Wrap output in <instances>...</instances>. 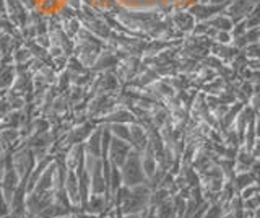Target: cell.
I'll return each instance as SVG.
<instances>
[{
    "instance_id": "obj_1",
    "label": "cell",
    "mask_w": 260,
    "mask_h": 218,
    "mask_svg": "<svg viewBox=\"0 0 260 218\" xmlns=\"http://www.w3.org/2000/svg\"><path fill=\"white\" fill-rule=\"evenodd\" d=\"M122 182H124L127 188H134V185H138L145 182V173H143V168L140 163V157L138 153L135 151H130L124 165H122Z\"/></svg>"
},
{
    "instance_id": "obj_2",
    "label": "cell",
    "mask_w": 260,
    "mask_h": 218,
    "mask_svg": "<svg viewBox=\"0 0 260 218\" xmlns=\"http://www.w3.org/2000/svg\"><path fill=\"white\" fill-rule=\"evenodd\" d=\"M112 143H109L111 147V157H112V163L114 166H122L124 165V161L127 158V155L130 153V143H125L122 142L120 139H112L111 140Z\"/></svg>"
},
{
    "instance_id": "obj_3",
    "label": "cell",
    "mask_w": 260,
    "mask_h": 218,
    "mask_svg": "<svg viewBox=\"0 0 260 218\" xmlns=\"http://www.w3.org/2000/svg\"><path fill=\"white\" fill-rule=\"evenodd\" d=\"M65 194L69 196V200L72 205H80V192H78V177L73 171H69L67 179L63 182Z\"/></svg>"
},
{
    "instance_id": "obj_4",
    "label": "cell",
    "mask_w": 260,
    "mask_h": 218,
    "mask_svg": "<svg viewBox=\"0 0 260 218\" xmlns=\"http://www.w3.org/2000/svg\"><path fill=\"white\" fill-rule=\"evenodd\" d=\"M106 207H108V200H106V197L101 196V194H93L91 199H88L83 210L89 215H100L104 212Z\"/></svg>"
},
{
    "instance_id": "obj_5",
    "label": "cell",
    "mask_w": 260,
    "mask_h": 218,
    "mask_svg": "<svg viewBox=\"0 0 260 218\" xmlns=\"http://www.w3.org/2000/svg\"><path fill=\"white\" fill-rule=\"evenodd\" d=\"M111 131L116 134V137H119L120 140H125V142H130V131L124 126V124H112L111 126Z\"/></svg>"
},
{
    "instance_id": "obj_6",
    "label": "cell",
    "mask_w": 260,
    "mask_h": 218,
    "mask_svg": "<svg viewBox=\"0 0 260 218\" xmlns=\"http://www.w3.org/2000/svg\"><path fill=\"white\" fill-rule=\"evenodd\" d=\"M100 132L91 135V139H89V148H91V155L93 157H100L101 153V143H100Z\"/></svg>"
},
{
    "instance_id": "obj_7",
    "label": "cell",
    "mask_w": 260,
    "mask_h": 218,
    "mask_svg": "<svg viewBox=\"0 0 260 218\" xmlns=\"http://www.w3.org/2000/svg\"><path fill=\"white\" fill-rule=\"evenodd\" d=\"M254 181H255V177L252 174H241V176H238V179H236V188L244 189V188H247V185H250Z\"/></svg>"
},
{
    "instance_id": "obj_8",
    "label": "cell",
    "mask_w": 260,
    "mask_h": 218,
    "mask_svg": "<svg viewBox=\"0 0 260 218\" xmlns=\"http://www.w3.org/2000/svg\"><path fill=\"white\" fill-rule=\"evenodd\" d=\"M221 216H223V208L213 205V207H208V210L203 213L202 218H221Z\"/></svg>"
},
{
    "instance_id": "obj_9",
    "label": "cell",
    "mask_w": 260,
    "mask_h": 218,
    "mask_svg": "<svg viewBox=\"0 0 260 218\" xmlns=\"http://www.w3.org/2000/svg\"><path fill=\"white\" fill-rule=\"evenodd\" d=\"M8 213H10V207H8L7 200H5L4 194H2V189H0V218L8 216Z\"/></svg>"
},
{
    "instance_id": "obj_10",
    "label": "cell",
    "mask_w": 260,
    "mask_h": 218,
    "mask_svg": "<svg viewBox=\"0 0 260 218\" xmlns=\"http://www.w3.org/2000/svg\"><path fill=\"white\" fill-rule=\"evenodd\" d=\"M257 194V185H247L246 189L242 191V199L246 200V199H249V197H252V196H255Z\"/></svg>"
},
{
    "instance_id": "obj_11",
    "label": "cell",
    "mask_w": 260,
    "mask_h": 218,
    "mask_svg": "<svg viewBox=\"0 0 260 218\" xmlns=\"http://www.w3.org/2000/svg\"><path fill=\"white\" fill-rule=\"evenodd\" d=\"M148 210V208H146ZM122 218H145V215L143 213H125Z\"/></svg>"
},
{
    "instance_id": "obj_12",
    "label": "cell",
    "mask_w": 260,
    "mask_h": 218,
    "mask_svg": "<svg viewBox=\"0 0 260 218\" xmlns=\"http://www.w3.org/2000/svg\"><path fill=\"white\" fill-rule=\"evenodd\" d=\"M75 218H96V215H89V213H81V212H78V213H75Z\"/></svg>"
},
{
    "instance_id": "obj_13",
    "label": "cell",
    "mask_w": 260,
    "mask_h": 218,
    "mask_svg": "<svg viewBox=\"0 0 260 218\" xmlns=\"http://www.w3.org/2000/svg\"><path fill=\"white\" fill-rule=\"evenodd\" d=\"M26 218H39V216H36V215H26Z\"/></svg>"
}]
</instances>
